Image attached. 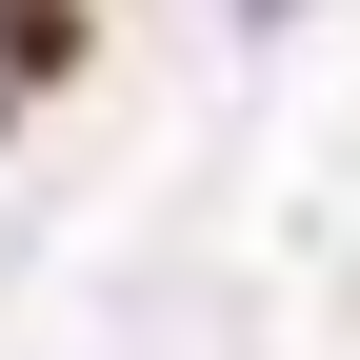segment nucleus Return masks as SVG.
I'll return each instance as SVG.
<instances>
[{
    "label": "nucleus",
    "instance_id": "1",
    "mask_svg": "<svg viewBox=\"0 0 360 360\" xmlns=\"http://www.w3.org/2000/svg\"><path fill=\"white\" fill-rule=\"evenodd\" d=\"M0 141H20V80H0Z\"/></svg>",
    "mask_w": 360,
    "mask_h": 360
}]
</instances>
